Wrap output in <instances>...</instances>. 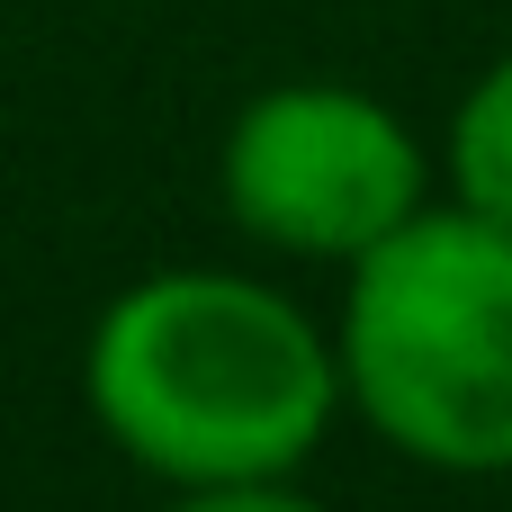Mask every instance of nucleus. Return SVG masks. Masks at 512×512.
Segmentation results:
<instances>
[{
	"label": "nucleus",
	"mask_w": 512,
	"mask_h": 512,
	"mask_svg": "<svg viewBox=\"0 0 512 512\" xmlns=\"http://www.w3.org/2000/svg\"><path fill=\"white\" fill-rule=\"evenodd\" d=\"M342 396L387 450L441 477L512 468V234L468 207L405 216L351 261Z\"/></svg>",
	"instance_id": "2"
},
{
	"label": "nucleus",
	"mask_w": 512,
	"mask_h": 512,
	"mask_svg": "<svg viewBox=\"0 0 512 512\" xmlns=\"http://www.w3.org/2000/svg\"><path fill=\"white\" fill-rule=\"evenodd\" d=\"M225 207L252 243L297 261H360L405 216H423V144L414 126L342 81H288L261 90L225 135Z\"/></svg>",
	"instance_id": "3"
},
{
	"label": "nucleus",
	"mask_w": 512,
	"mask_h": 512,
	"mask_svg": "<svg viewBox=\"0 0 512 512\" xmlns=\"http://www.w3.org/2000/svg\"><path fill=\"white\" fill-rule=\"evenodd\" d=\"M81 387L99 432L162 486L297 477L342 414L333 342L234 270H162L108 297Z\"/></svg>",
	"instance_id": "1"
},
{
	"label": "nucleus",
	"mask_w": 512,
	"mask_h": 512,
	"mask_svg": "<svg viewBox=\"0 0 512 512\" xmlns=\"http://www.w3.org/2000/svg\"><path fill=\"white\" fill-rule=\"evenodd\" d=\"M450 180H459V207L468 216H486V225L512 234V54L450 117Z\"/></svg>",
	"instance_id": "4"
},
{
	"label": "nucleus",
	"mask_w": 512,
	"mask_h": 512,
	"mask_svg": "<svg viewBox=\"0 0 512 512\" xmlns=\"http://www.w3.org/2000/svg\"><path fill=\"white\" fill-rule=\"evenodd\" d=\"M171 512H324V504L297 495L288 477H252V486H180Z\"/></svg>",
	"instance_id": "5"
}]
</instances>
